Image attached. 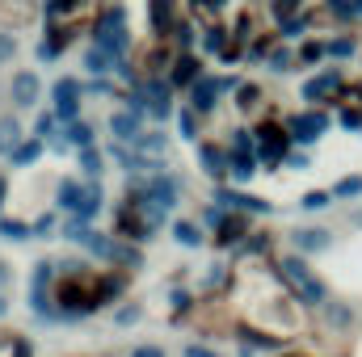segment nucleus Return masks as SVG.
<instances>
[{
    "instance_id": "nucleus-1",
    "label": "nucleus",
    "mask_w": 362,
    "mask_h": 357,
    "mask_svg": "<svg viewBox=\"0 0 362 357\" xmlns=\"http://www.w3.org/2000/svg\"><path fill=\"white\" fill-rule=\"evenodd\" d=\"M278 277L299 294V303H308V307H329V290H325V282L308 269L303 257H282V261H278Z\"/></svg>"
},
{
    "instance_id": "nucleus-2",
    "label": "nucleus",
    "mask_w": 362,
    "mask_h": 357,
    "mask_svg": "<svg viewBox=\"0 0 362 357\" xmlns=\"http://www.w3.org/2000/svg\"><path fill=\"white\" fill-rule=\"evenodd\" d=\"M85 85L76 80V76H64V80H55V89H51V101H55V118L59 122H81V97H85Z\"/></svg>"
},
{
    "instance_id": "nucleus-3",
    "label": "nucleus",
    "mask_w": 362,
    "mask_h": 357,
    "mask_svg": "<svg viewBox=\"0 0 362 357\" xmlns=\"http://www.w3.org/2000/svg\"><path fill=\"white\" fill-rule=\"evenodd\" d=\"M286 131H291L299 143H316V139L329 131V118H325V114H291V118H286Z\"/></svg>"
},
{
    "instance_id": "nucleus-4",
    "label": "nucleus",
    "mask_w": 362,
    "mask_h": 357,
    "mask_svg": "<svg viewBox=\"0 0 362 357\" xmlns=\"http://www.w3.org/2000/svg\"><path fill=\"white\" fill-rule=\"evenodd\" d=\"M223 89H232V80H211V76H202V80L189 89V109H194V114H211Z\"/></svg>"
},
{
    "instance_id": "nucleus-5",
    "label": "nucleus",
    "mask_w": 362,
    "mask_h": 357,
    "mask_svg": "<svg viewBox=\"0 0 362 357\" xmlns=\"http://www.w3.org/2000/svg\"><path fill=\"white\" fill-rule=\"evenodd\" d=\"M110 135H114V143H139V114L135 109H114L110 114Z\"/></svg>"
},
{
    "instance_id": "nucleus-6",
    "label": "nucleus",
    "mask_w": 362,
    "mask_h": 357,
    "mask_svg": "<svg viewBox=\"0 0 362 357\" xmlns=\"http://www.w3.org/2000/svg\"><path fill=\"white\" fill-rule=\"evenodd\" d=\"M139 89H144V97H148V109H152L156 122H165V118L173 114V105H169V85H165L160 76H148Z\"/></svg>"
},
{
    "instance_id": "nucleus-7",
    "label": "nucleus",
    "mask_w": 362,
    "mask_h": 357,
    "mask_svg": "<svg viewBox=\"0 0 362 357\" xmlns=\"http://www.w3.org/2000/svg\"><path fill=\"white\" fill-rule=\"evenodd\" d=\"M8 92H13V105L34 109V105H38V92H42V80H38L34 72H17L13 85H8Z\"/></svg>"
},
{
    "instance_id": "nucleus-8",
    "label": "nucleus",
    "mask_w": 362,
    "mask_h": 357,
    "mask_svg": "<svg viewBox=\"0 0 362 357\" xmlns=\"http://www.w3.org/2000/svg\"><path fill=\"white\" fill-rule=\"evenodd\" d=\"M198 160H202V173L215 181L228 177V169H232V156L228 152H219L215 143H198Z\"/></svg>"
},
{
    "instance_id": "nucleus-9",
    "label": "nucleus",
    "mask_w": 362,
    "mask_h": 357,
    "mask_svg": "<svg viewBox=\"0 0 362 357\" xmlns=\"http://www.w3.org/2000/svg\"><path fill=\"white\" fill-rule=\"evenodd\" d=\"M202 80V63L194 59V55H177L173 59V72H169V85H177V89H194Z\"/></svg>"
},
{
    "instance_id": "nucleus-10",
    "label": "nucleus",
    "mask_w": 362,
    "mask_h": 357,
    "mask_svg": "<svg viewBox=\"0 0 362 357\" xmlns=\"http://www.w3.org/2000/svg\"><path fill=\"white\" fill-rule=\"evenodd\" d=\"M337 89H341V72L333 68V72H325V76H312V80L303 85V101H312V105H316V101H329Z\"/></svg>"
},
{
    "instance_id": "nucleus-11",
    "label": "nucleus",
    "mask_w": 362,
    "mask_h": 357,
    "mask_svg": "<svg viewBox=\"0 0 362 357\" xmlns=\"http://www.w3.org/2000/svg\"><path fill=\"white\" fill-rule=\"evenodd\" d=\"M257 156H262L266 164H278V160H286V139H282L274 126H262V131H257Z\"/></svg>"
},
{
    "instance_id": "nucleus-12",
    "label": "nucleus",
    "mask_w": 362,
    "mask_h": 357,
    "mask_svg": "<svg viewBox=\"0 0 362 357\" xmlns=\"http://www.w3.org/2000/svg\"><path fill=\"white\" fill-rule=\"evenodd\" d=\"M219 202H223V206H236V210H253V214H270V210H274L266 198H253V193H236V189H219Z\"/></svg>"
},
{
    "instance_id": "nucleus-13",
    "label": "nucleus",
    "mask_w": 362,
    "mask_h": 357,
    "mask_svg": "<svg viewBox=\"0 0 362 357\" xmlns=\"http://www.w3.org/2000/svg\"><path fill=\"white\" fill-rule=\"evenodd\" d=\"M333 244V236L325 231V227H303V231H295V248L299 253H325Z\"/></svg>"
},
{
    "instance_id": "nucleus-14",
    "label": "nucleus",
    "mask_w": 362,
    "mask_h": 357,
    "mask_svg": "<svg viewBox=\"0 0 362 357\" xmlns=\"http://www.w3.org/2000/svg\"><path fill=\"white\" fill-rule=\"evenodd\" d=\"M21 143H25V139H21V122H17L13 114L0 118V156H13Z\"/></svg>"
},
{
    "instance_id": "nucleus-15",
    "label": "nucleus",
    "mask_w": 362,
    "mask_h": 357,
    "mask_svg": "<svg viewBox=\"0 0 362 357\" xmlns=\"http://www.w3.org/2000/svg\"><path fill=\"white\" fill-rule=\"evenodd\" d=\"M81 202H85V185H81V181H76V177L59 181V206L76 214V210H81Z\"/></svg>"
},
{
    "instance_id": "nucleus-16",
    "label": "nucleus",
    "mask_w": 362,
    "mask_h": 357,
    "mask_svg": "<svg viewBox=\"0 0 362 357\" xmlns=\"http://www.w3.org/2000/svg\"><path fill=\"white\" fill-rule=\"evenodd\" d=\"M64 135H68V147H76V152L93 147V139H97V135H93V122H85V118H81V122H72Z\"/></svg>"
},
{
    "instance_id": "nucleus-17",
    "label": "nucleus",
    "mask_w": 362,
    "mask_h": 357,
    "mask_svg": "<svg viewBox=\"0 0 362 357\" xmlns=\"http://www.w3.org/2000/svg\"><path fill=\"white\" fill-rule=\"evenodd\" d=\"M173 240L185 244V248H202V227L189 223V219H177V223H173Z\"/></svg>"
},
{
    "instance_id": "nucleus-18",
    "label": "nucleus",
    "mask_w": 362,
    "mask_h": 357,
    "mask_svg": "<svg viewBox=\"0 0 362 357\" xmlns=\"http://www.w3.org/2000/svg\"><path fill=\"white\" fill-rule=\"evenodd\" d=\"M135 147H139V156H144V160H148V156H152V160H156V156H160V152H165V147H169V139H165V135H160V131H144V135H139V143H135Z\"/></svg>"
},
{
    "instance_id": "nucleus-19",
    "label": "nucleus",
    "mask_w": 362,
    "mask_h": 357,
    "mask_svg": "<svg viewBox=\"0 0 362 357\" xmlns=\"http://www.w3.org/2000/svg\"><path fill=\"white\" fill-rule=\"evenodd\" d=\"M152 30L156 34L173 30V0H152Z\"/></svg>"
},
{
    "instance_id": "nucleus-20",
    "label": "nucleus",
    "mask_w": 362,
    "mask_h": 357,
    "mask_svg": "<svg viewBox=\"0 0 362 357\" xmlns=\"http://www.w3.org/2000/svg\"><path fill=\"white\" fill-rule=\"evenodd\" d=\"M257 164H262V156L257 152H232V173L240 181H249L253 173H257Z\"/></svg>"
},
{
    "instance_id": "nucleus-21",
    "label": "nucleus",
    "mask_w": 362,
    "mask_h": 357,
    "mask_svg": "<svg viewBox=\"0 0 362 357\" xmlns=\"http://www.w3.org/2000/svg\"><path fill=\"white\" fill-rule=\"evenodd\" d=\"M85 68H89L93 76H105V72H114V55H105L101 47H89L85 51Z\"/></svg>"
},
{
    "instance_id": "nucleus-22",
    "label": "nucleus",
    "mask_w": 362,
    "mask_h": 357,
    "mask_svg": "<svg viewBox=\"0 0 362 357\" xmlns=\"http://www.w3.org/2000/svg\"><path fill=\"white\" fill-rule=\"evenodd\" d=\"M38 156H42V139H25V143H21V147L8 156V160H13L17 169H25V164H34Z\"/></svg>"
},
{
    "instance_id": "nucleus-23",
    "label": "nucleus",
    "mask_w": 362,
    "mask_h": 357,
    "mask_svg": "<svg viewBox=\"0 0 362 357\" xmlns=\"http://www.w3.org/2000/svg\"><path fill=\"white\" fill-rule=\"evenodd\" d=\"M110 261H114V265H127V269H139V265H144V257H139L135 248L118 244V240H114V248H110Z\"/></svg>"
},
{
    "instance_id": "nucleus-24",
    "label": "nucleus",
    "mask_w": 362,
    "mask_h": 357,
    "mask_svg": "<svg viewBox=\"0 0 362 357\" xmlns=\"http://www.w3.org/2000/svg\"><path fill=\"white\" fill-rule=\"evenodd\" d=\"M97 210H101V185L89 181V185H85V202H81V210H76V214H81V219H93Z\"/></svg>"
},
{
    "instance_id": "nucleus-25",
    "label": "nucleus",
    "mask_w": 362,
    "mask_h": 357,
    "mask_svg": "<svg viewBox=\"0 0 362 357\" xmlns=\"http://www.w3.org/2000/svg\"><path fill=\"white\" fill-rule=\"evenodd\" d=\"M0 236H4V240H30V236H34V227H30V223H21V219H0Z\"/></svg>"
},
{
    "instance_id": "nucleus-26",
    "label": "nucleus",
    "mask_w": 362,
    "mask_h": 357,
    "mask_svg": "<svg viewBox=\"0 0 362 357\" xmlns=\"http://www.w3.org/2000/svg\"><path fill=\"white\" fill-rule=\"evenodd\" d=\"M202 47H206L211 55H228V30H223V25H215V30H206V38H202Z\"/></svg>"
},
{
    "instance_id": "nucleus-27",
    "label": "nucleus",
    "mask_w": 362,
    "mask_h": 357,
    "mask_svg": "<svg viewBox=\"0 0 362 357\" xmlns=\"http://www.w3.org/2000/svg\"><path fill=\"white\" fill-rule=\"evenodd\" d=\"M55 135H59V118H55V114H38V122H34V139L47 143V139H55Z\"/></svg>"
},
{
    "instance_id": "nucleus-28",
    "label": "nucleus",
    "mask_w": 362,
    "mask_h": 357,
    "mask_svg": "<svg viewBox=\"0 0 362 357\" xmlns=\"http://www.w3.org/2000/svg\"><path fill=\"white\" fill-rule=\"evenodd\" d=\"M81 173L89 181H97V173H101V152H97V147H85V152H81Z\"/></svg>"
},
{
    "instance_id": "nucleus-29",
    "label": "nucleus",
    "mask_w": 362,
    "mask_h": 357,
    "mask_svg": "<svg viewBox=\"0 0 362 357\" xmlns=\"http://www.w3.org/2000/svg\"><path fill=\"white\" fill-rule=\"evenodd\" d=\"M177 131H181V139H194V135H198V114H194L189 105H181V114H177Z\"/></svg>"
},
{
    "instance_id": "nucleus-30",
    "label": "nucleus",
    "mask_w": 362,
    "mask_h": 357,
    "mask_svg": "<svg viewBox=\"0 0 362 357\" xmlns=\"http://www.w3.org/2000/svg\"><path fill=\"white\" fill-rule=\"evenodd\" d=\"M354 51H358V42H354V38H346V34L329 42V55H333V59H354Z\"/></svg>"
},
{
    "instance_id": "nucleus-31",
    "label": "nucleus",
    "mask_w": 362,
    "mask_h": 357,
    "mask_svg": "<svg viewBox=\"0 0 362 357\" xmlns=\"http://www.w3.org/2000/svg\"><path fill=\"white\" fill-rule=\"evenodd\" d=\"M303 210H325V206H333V193H325V189H312V193H303V202H299Z\"/></svg>"
},
{
    "instance_id": "nucleus-32",
    "label": "nucleus",
    "mask_w": 362,
    "mask_h": 357,
    "mask_svg": "<svg viewBox=\"0 0 362 357\" xmlns=\"http://www.w3.org/2000/svg\"><path fill=\"white\" fill-rule=\"evenodd\" d=\"M240 236H245V223H240V219H232V214H228V223H223V227H219V236H215V240H219V244H236V240H240Z\"/></svg>"
},
{
    "instance_id": "nucleus-33",
    "label": "nucleus",
    "mask_w": 362,
    "mask_h": 357,
    "mask_svg": "<svg viewBox=\"0 0 362 357\" xmlns=\"http://www.w3.org/2000/svg\"><path fill=\"white\" fill-rule=\"evenodd\" d=\"M362 193V177H341L333 185V198H358Z\"/></svg>"
},
{
    "instance_id": "nucleus-34",
    "label": "nucleus",
    "mask_w": 362,
    "mask_h": 357,
    "mask_svg": "<svg viewBox=\"0 0 362 357\" xmlns=\"http://www.w3.org/2000/svg\"><path fill=\"white\" fill-rule=\"evenodd\" d=\"M257 97H262V89H257V85H240V89H236V105L249 114V109L257 105Z\"/></svg>"
},
{
    "instance_id": "nucleus-35",
    "label": "nucleus",
    "mask_w": 362,
    "mask_h": 357,
    "mask_svg": "<svg viewBox=\"0 0 362 357\" xmlns=\"http://www.w3.org/2000/svg\"><path fill=\"white\" fill-rule=\"evenodd\" d=\"M51 277H55V265H51V261H38V265H34V290H47Z\"/></svg>"
},
{
    "instance_id": "nucleus-36",
    "label": "nucleus",
    "mask_w": 362,
    "mask_h": 357,
    "mask_svg": "<svg viewBox=\"0 0 362 357\" xmlns=\"http://www.w3.org/2000/svg\"><path fill=\"white\" fill-rule=\"evenodd\" d=\"M59 47H64V38H59V34H55V38H42V42H38V59H42V63H51V59L59 55Z\"/></svg>"
},
{
    "instance_id": "nucleus-37",
    "label": "nucleus",
    "mask_w": 362,
    "mask_h": 357,
    "mask_svg": "<svg viewBox=\"0 0 362 357\" xmlns=\"http://www.w3.org/2000/svg\"><path fill=\"white\" fill-rule=\"evenodd\" d=\"M173 42H177L181 51L194 47V25H189V21H177V25H173Z\"/></svg>"
},
{
    "instance_id": "nucleus-38",
    "label": "nucleus",
    "mask_w": 362,
    "mask_h": 357,
    "mask_svg": "<svg viewBox=\"0 0 362 357\" xmlns=\"http://www.w3.org/2000/svg\"><path fill=\"white\" fill-rule=\"evenodd\" d=\"M291 63H295V55L282 47V51H270V72H291Z\"/></svg>"
},
{
    "instance_id": "nucleus-39",
    "label": "nucleus",
    "mask_w": 362,
    "mask_h": 357,
    "mask_svg": "<svg viewBox=\"0 0 362 357\" xmlns=\"http://www.w3.org/2000/svg\"><path fill=\"white\" fill-rule=\"evenodd\" d=\"M325 55H329V47H320V42H303V51H299L303 63H320Z\"/></svg>"
},
{
    "instance_id": "nucleus-40",
    "label": "nucleus",
    "mask_w": 362,
    "mask_h": 357,
    "mask_svg": "<svg viewBox=\"0 0 362 357\" xmlns=\"http://www.w3.org/2000/svg\"><path fill=\"white\" fill-rule=\"evenodd\" d=\"M85 0H47V17H64V13H72V8H81Z\"/></svg>"
},
{
    "instance_id": "nucleus-41",
    "label": "nucleus",
    "mask_w": 362,
    "mask_h": 357,
    "mask_svg": "<svg viewBox=\"0 0 362 357\" xmlns=\"http://www.w3.org/2000/svg\"><path fill=\"white\" fill-rule=\"evenodd\" d=\"M17 55V38L13 34H0V63H8Z\"/></svg>"
},
{
    "instance_id": "nucleus-42",
    "label": "nucleus",
    "mask_w": 362,
    "mask_h": 357,
    "mask_svg": "<svg viewBox=\"0 0 362 357\" xmlns=\"http://www.w3.org/2000/svg\"><path fill=\"white\" fill-rule=\"evenodd\" d=\"M303 25H308V17H291V21L282 25V38H299V34H303Z\"/></svg>"
},
{
    "instance_id": "nucleus-43",
    "label": "nucleus",
    "mask_w": 362,
    "mask_h": 357,
    "mask_svg": "<svg viewBox=\"0 0 362 357\" xmlns=\"http://www.w3.org/2000/svg\"><path fill=\"white\" fill-rule=\"evenodd\" d=\"M295 8H299V0H274V17H282V21H291Z\"/></svg>"
},
{
    "instance_id": "nucleus-44",
    "label": "nucleus",
    "mask_w": 362,
    "mask_h": 357,
    "mask_svg": "<svg viewBox=\"0 0 362 357\" xmlns=\"http://www.w3.org/2000/svg\"><path fill=\"white\" fill-rule=\"evenodd\" d=\"M341 126H346V131H358L362 126V109H346V114H341Z\"/></svg>"
},
{
    "instance_id": "nucleus-45",
    "label": "nucleus",
    "mask_w": 362,
    "mask_h": 357,
    "mask_svg": "<svg viewBox=\"0 0 362 357\" xmlns=\"http://www.w3.org/2000/svg\"><path fill=\"white\" fill-rule=\"evenodd\" d=\"M51 231H55V219H51V214H42V219L34 223V236H51Z\"/></svg>"
},
{
    "instance_id": "nucleus-46",
    "label": "nucleus",
    "mask_w": 362,
    "mask_h": 357,
    "mask_svg": "<svg viewBox=\"0 0 362 357\" xmlns=\"http://www.w3.org/2000/svg\"><path fill=\"white\" fill-rule=\"evenodd\" d=\"M131 357H165L160 345H139V349H131Z\"/></svg>"
},
{
    "instance_id": "nucleus-47",
    "label": "nucleus",
    "mask_w": 362,
    "mask_h": 357,
    "mask_svg": "<svg viewBox=\"0 0 362 357\" xmlns=\"http://www.w3.org/2000/svg\"><path fill=\"white\" fill-rule=\"evenodd\" d=\"M114 320H118V324H135V320H139V307H122Z\"/></svg>"
},
{
    "instance_id": "nucleus-48",
    "label": "nucleus",
    "mask_w": 362,
    "mask_h": 357,
    "mask_svg": "<svg viewBox=\"0 0 362 357\" xmlns=\"http://www.w3.org/2000/svg\"><path fill=\"white\" fill-rule=\"evenodd\" d=\"M185 357H219V353H215V349H206V345H189Z\"/></svg>"
},
{
    "instance_id": "nucleus-49",
    "label": "nucleus",
    "mask_w": 362,
    "mask_h": 357,
    "mask_svg": "<svg viewBox=\"0 0 362 357\" xmlns=\"http://www.w3.org/2000/svg\"><path fill=\"white\" fill-rule=\"evenodd\" d=\"M189 307V294L185 290H173V311H185Z\"/></svg>"
},
{
    "instance_id": "nucleus-50",
    "label": "nucleus",
    "mask_w": 362,
    "mask_h": 357,
    "mask_svg": "<svg viewBox=\"0 0 362 357\" xmlns=\"http://www.w3.org/2000/svg\"><path fill=\"white\" fill-rule=\"evenodd\" d=\"M4 193H8V181L0 177V206H4Z\"/></svg>"
},
{
    "instance_id": "nucleus-51",
    "label": "nucleus",
    "mask_w": 362,
    "mask_h": 357,
    "mask_svg": "<svg viewBox=\"0 0 362 357\" xmlns=\"http://www.w3.org/2000/svg\"><path fill=\"white\" fill-rule=\"evenodd\" d=\"M189 4H194V8H211V0H189Z\"/></svg>"
},
{
    "instance_id": "nucleus-52",
    "label": "nucleus",
    "mask_w": 362,
    "mask_h": 357,
    "mask_svg": "<svg viewBox=\"0 0 362 357\" xmlns=\"http://www.w3.org/2000/svg\"><path fill=\"white\" fill-rule=\"evenodd\" d=\"M223 4H228V0H211V8H223Z\"/></svg>"
},
{
    "instance_id": "nucleus-53",
    "label": "nucleus",
    "mask_w": 362,
    "mask_h": 357,
    "mask_svg": "<svg viewBox=\"0 0 362 357\" xmlns=\"http://www.w3.org/2000/svg\"><path fill=\"white\" fill-rule=\"evenodd\" d=\"M4 311H8V303H4V298H0V320H4Z\"/></svg>"
},
{
    "instance_id": "nucleus-54",
    "label": "nucleus",
    "mask_w": 362,
    "mask_h": 357,
    "mask_svg": "<svg viewBox=\"0 0 362 357\" xmlns=\"http://www.w3.org/2000/svg\"><path fill=\"white\" fill-rule=\"evenodd\" d=\"M354 4H358V13H362V0H354Z\"/></svg>"
}]
</instances>
